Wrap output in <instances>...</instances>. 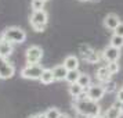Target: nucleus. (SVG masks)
Here are the masks:
<instances>
[{"label": "nucleus", "mask_w": 123, "mask_h": 118, "mask_svg": "<svg viewBox=\"0 0 123 118\" xmlns=\"http://www.w3.org/2000/svg\"><path fill=\"white\" fill-rule=\"evenodd\" d=\"M11 53H12V45L0 38V56L7 58L8 56H11Z\"/></svg>", "instance_id": "nucleus-13"}, {"label": "nucleus", "mask_w": 123, "mask_h": 118, "mask_svg": "<svg viewBox=\"0 0 123 118\" xmlns=\"http://www.w3.org/2000/svg\"><path fill=\"white\" fill-rule=\"evenodd\" d=\"M28 118H46L44 112H37V114H32V115H29Z\"/></svg>", "instance_id": "nucleus-26"}, {"label": "nucleus", "mask_w": 123, "mask_h": 118, "mask_svg": "<svg viewBox=\"0 0 123 118\" xmlns=\"http://www.w3.org/2000/svg\"><path fill=\"white\" fill-rule=\"evenodd\" d=\"M68 92H69V95L72 96L73 99H78V97H80L83 93H86V89H83L79 83H72V85H69Z\"/></svg>", "instance_id": "nucleus-14"}, {"label": "nucleus", "mask_w": 123, "mask_h": 118, "mask_svg": "<svg viewBox=\"0 0 123 118\" xmlns=\"http://www.w3.org/2000/svg\"><path fill=\"white\" fill-rule=\"evenodd\" d=\"M104 89H105V93L117 92L116 90V82H115V81H108L106 83H104Z\"/></svg>", "instance_id": "nucleus-23"}, {"label": "nucleus", "mask_w": 123, "mask_h": 118, "mask_svg": "<svg viewBox=\"0 0 123 118\" xmlns=\"http://www.w3.org/2000/svg\"><path fill=\"white\" fill-rule=\"evenodd\" d=\"M31 27L33 29L35 32H43L46 28V25L49 22V14L42 10V11H33L32 15H31Z\"/></svg>", "instance_id": "nucleus-3"}, {"label": "nucleus", "mask_w": 123, "mask_h": 118, "mask_svg": "<svg viewBox=\"0 0 123 118\" xmlns=\"http://www.w3.org/2000/svg\"><path fill=\"white\" fill-rule=\"evenodd\" d=\"M120 22H122L120 18L117 17L115 13H109V14H106L105 18H104V27H105L106 29H111V31H115L116 27Z\"/></svg>", "instance_id": "nucleus-9"}, {"label": "nucleus", "mask_w": 123, "mask_h": 118, "mask_svg": "<svg viewBox=\"0 0 123 118\" xmlns=\"http://www.w3.org/2000/svg\"><path fill=\"white\" fill-rule=\"evenodd\" d=\"M109 46H112V47H115V49H119V50H120V49L123 47V38L113 34L111 36V40H109Z\"/></svg>", "instance_id": "nucleus-17"}, {"label": "nucleus", "mask_w": 123, "mask_h": 118, "mask_svg": "<svg viewBox=\"0 0 123 118\" xmlns=\"http://www.w3.org/2000/svg\"><path fill=\"white\" fill-rule=\"evenodd\" d=\"M25 58H26V64H39L43 58V49L39 46H31L25 51Z\"/></svg>", "instance_id": "nucleus-5"}, {"label": "nucleus", "mask_w": 123, "mask_h": 118, "mask_svg": "<svg viewBox=\"0 0 123 118\" xmlns=\"http://www.w3.org/2000/svg\"><path fill=\"white\" fill-rule=\"evenodd\" d=\"M97 79L101 82V85H104L108 81H111V74L108 71L106 65H102V67H100L97 69Z\"/></svg>", "instance_id": "nucleus-12"}, {"label": "nucleus", "mask_w": 123, "mask_h": 118, "mask_svg": "<svg viewBox=\"0 0 123 118\" xmlns=\"http://www.w3.org/2000/svg\"><path fill=\"white\" fill-rule=\"evenodd\" d=\"M120 111H122V114H123V103H122V106H120Z\"/></svg>", "instance_id": "nucleus-29"}, {"label": "nucleus", "mask_w": 123, "mask_h": 118, "mask_svg": "<svg viewBox=\"0 0 123 118\" xmlns=\"http://www.w3.org/2000/svg\"><path fill=\"white\" fill-rule=\"evenodd\" d=\"M116 100L119 101V103H123V88L116 92Z\"/></svg>", "instance_id": "nucleus-25"}, {"label": "nucleus", "mask_w": 123, "mask_h": 118, "mask_svg": "<svg viewBox=\"0 0 123 118\" xmlns=\"http://www.w3.org/2000/svg\"><path fill=\"white\" fill-rule=\"evenodd\" d=\"M78 83L83 88V89H87L90 85H91V78H90L89 74H84V72H80V76L78 79Z\"/></svg>", "instance_id": "nucleus-16"}, {"label": "nucleus", "mask_w": 123, "mask_h": 118, "mask_svg": "<svg viewBox=\"0 0 123 118\" xmlns=\"http://www.w3.org/2000/svg\"><path fill=\"white\" fill-rule=\"evenodd\" d=\"M119 57H120V50H119V49H115V47H112V46H106L105 49L102 50V58H104L106 62L117 61Z\"/></svg>", "instance_id": "nucleus-8"}, {"label": "nucleus", "mask_w": 123, "mask_h": 118, "mask_svg": "<svg viewBox=\"0 0 123 118\" xmlns=\"http://www.w3.org/2000/svg\"><path fill=\"white\" fill-rule=\"evenodd\" d=\"M64 67L67 68L68 71H76L79 69V58L76 56H67L65 60H64Z\"/></svg>", "instance_id": "nucleus-10"}, {"label": "nucleus", "mask_w": 123, "mask_h": 118, "mask_svg": "<svg viewBox=\"0 0 123 118\" xmlns=\"http://www.w3.org/2000/svg\"><path fill=\"white\" fill-rule=\"evenodd\" d=\"M44 115H46V118H60L61 111H60L57 107H51V108H49V110L44 112Z\"/></svg>", "instance_id": "nucleus-20"}, {"label": "nucleus", "mask_w": 123, "mask_h": 118, "mask_svg": "<svg viewBox=\"0 0 123 118\" xmlns=\"http://www.w3.org/2000/svg\"><path fill=\"white\" fill-rule=\"evenodd\" d=\"M86 96L89 97L90 100L93 101H100L104 96H105V89H104V85L101 83H95V85H90L89 88L86 89Z\"/></svg>", "instance_id": "nucleus-6"}, {"label": "nucleus", "mask_w": 123, "mask_h": 118, "mask_svg": "<svg viewBox=\"0 0 123 118\" xmlns=\"http://www.w3.org/2000/svg\"><path fill=\"white\" fill-rule=\"evenodd\" d=\"M0 38L7 40L11 45L12 43L21 45V43H24L26 40V32L22 28H19V27H8V28H6L3 31V34H1Z\"/></svg>", "instance_id": "nucleus-2"}, {"label": "nucleus", "mask_w": 123, "mask_h": 118, "mask_svg": "<svg viewBox=\"0 0 123 118\" xmlns=\"http://www.w3.org/2000/svg\"><path fill=\"white\" fill-rule=\"evenodd\" d=\"M31 7L33 11H42V10H44V1L43 0H32Z\"/></svg>", "instance_id": "nucleus-21"}, {"label": "nucleus", "mask_w": 123, "mask_h": 118, "mask_svg": "<svg viewBox=\"0 0 123 118\" xmlns=\"http://www.w3.org/2000/svg\"><path fill=\"white\" fill-rule=\"evenodd\" d=\"M76 118H86V117L82 115V114H79V112H76Z\"/></svg>", "instance_id": "nucleus-28"}, {"label": "nucleus", "mask_w": 123, "mask_h": 118, "mask_svg": "<svg viewBox=\"0 0 123 118\" xmlns=\"http://www.w3.org/2000/svg\"><path fill=\"white\" fill-rule=\"evenodd\" d=\"M60 118H71L68 114H65V112H61V115H60Z\"/></svg>", "instance_id": "nucleus-27"}, {"label": "nucleus", "mask_w": 123, "mask_h": 118, "mask_svg": "<svg viewBox=\"0 0 123 118\" xmlns=\"http://www.w3.org/2000/svg\"><path fill=\"white\" fill-rule=\"evenodd\" d=\"M98 118H100V117H98ZM104 118H105V117H104Z\"/></svg>", "instance_id": "nucleus-33"}, {"label": "nucleus", "mask_w": 123, "mask_h": 118, "mask_svg": "<svg viewBox=\"0 0 123 118\" xmlns=\"http://www.w3.org/2000/svg\"><path fill=\"white\" fill-rule=\"evenodd\" d=\"M113 34L117 35V36H122V38H123V21H122V22H120V24H119V25L116 27V29L113 31Z\"/></svg>", "instance_id": "nucleus-24"}, {"label": "nucleus", "mask_w": 123, "mask_h": 118, "mask_svg": "<svg viewBox=\"0 0 123 118\" xmlns=\"http://www.w3.org/2000/svg\"><path fill=\"white\" fill-rule=\"evenodd\" d=\"M15 74V67L10 64L4 57L0 56V79H10Z\"/></svg>", "instance_id": "nucleus-7"}, {"label": "nucleus", "mask_w": 123, "mask_h": 118, "mask_svg": "<svg viewBox=\"0 0 123 118\" xmlns=\"http://www.w3.org/2000/svg\"><path fill=\"white\" fill-rule=\"evenodd\" d=\"M43 71H44V68L42 67L40 64H26V65L21 69V76H22L24 79L36 81V79H40Z\"/></svg>", "instance_id": "nucleus-4"}, {"label": "nucleus", "mask_w": 123, "mask_h": 118, "mask_svg": "<svg viewBox=\"0 0 123 118\" xmlns=\"http://www.w3.org/2000/svg\"><path fill=\"white\" fill-rule=\"evenodd\" d=\"M120 115H122L120 108H117V107H115V106L109 107L105 112V118H120Z\"/></svg>", "instance_id": "nucleus-18"}, {"label": "nucleus", "mask_w": 123, "mask_h": 118, "mask_svg": "<svg viewBox=\"0 0 123 118\" xmlns=\"http://www.w3.org/2000/svg\"><path fill=\"white\" fill-rule=\"evenodd\" d=\"M106 68H108V71H109V74L111 75H115V74L119 72V62L117 61H113V62H108L106 64Z\"/></svg>", "instance_id": "nucleus-22"}, {"label": "nucleus", "mask_w": 123, "mask_h": 118, "mask_svg": "<svg viewBox=\"0 0 123 118\" xmlns=\"http://www.w3.org/2000/svg\"><path fill=\"white\" fill-rule=\"evenodd\" d=\"M82 1H86V0H82Z\"/></svg>", "instance_id": "nucleus-32"}, {"label": "nucleus", "mask_w": 123, "mask_h": 118, "mask_svg": "<svg viewBox=\"0 0 123 118\" xmlns=\"http://www.w3.org/2000/svg\"><path fill=\"white\" fill-rule=\"evenodd\" d=\"M43 1H44V3H46V1H49V0H43Z\"/></svg>", "instance_id": "nucleus-31"}, {"label": "nucleus", "mask_w": 123, "mask_h": 118, "mask_svg": "<svg viewBox=\"0 0 123 118\" xmlns=\"http://www.w3.org/2000/svg\"><path fill=\"white\" fill-rule=\"evenodd\" d=\"M53 75H54V79L55 81H65L68 75V69L64 67V64H60V65H55L53 68Z\"/></svg>", "instance_id": "nucleus-11"}, {"label": "nucleus", "mask_w": 123, "mask_h": 118, "mask_svg": "<svg viewBox=\"0 0 123 118\" xmlns=\"http://www.w3.org/2000/svg\"><path fill=\"white\" fill-rule=\"evenodd\" d=\"M91 1H100V0H91Z\"/></svg>", "instance_id": "nucleus-30"}, {"label": "nucleus", "mask_w": 123, "mask_h": 118, "mask_svg": "<svg viewBox=\"0 0 123 118\" xmlns=\"http://www.w3.org/2000/svg\"><path fill=\"white\" fill-rule=\"evenodd\" d=\"M72 106L76 110V112L84 115L86 118H98V115H100L101 107L98 106V103L90 100L89 97L86 96V93H83L78 99H73Z\"/></svg>", "instance_id": "nucleus-1"}, {"label": "nucleus", "mask_w": 123, "mask_h": 118, "mask_svg": "<svg viewBox=\"0 0 123 118\" xmlns=\"http://www.w3.org/2000/svg\"><path fill=\"white\" fill-rule=\"evenodd\" d=\"M79 76H80V72H79V69H76V71H68V75H67V78H65V81H67L69 85L78 83Z\"/></svg>", "instance_id": "nucleus-19"}, {"label": "nucleus", "mask_w": 123, "mask_h": 118, "mask_svg": "<svg viewBox=\"0 0 123 118\" xmlns=\"http://www.w3.org/2000/svg\"><path fill=\"white\" fill-rule=\"evenodd\" d=\"M39 81L43 85L53 83V82L55 81V79H54V75H53V69H50V68H44V71H43V74H42V76H40Z\"/></svg>", "instance_id": "nucleus-15"}]
</instances>
